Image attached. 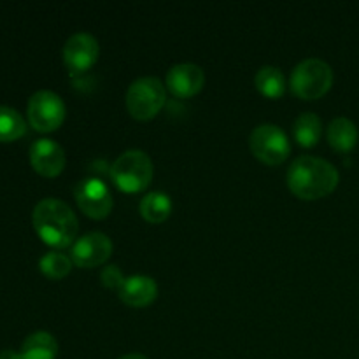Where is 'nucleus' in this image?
Instances as JSON below:
<instances>
[{
	"label": "nucleus",
	"mask_w": 359,
	"mask_h": 359,
	"mask_svg": "<svg viewBox=\"0 0 359 359\" xmlns=\"http://www.w3.org/2000/svg\"><path fill=\"white\" fill-rule=\"evenodd\" d=\"M142 217L149 223H161L172 212V198L163 191H151L142 196L139 203Z\"/></svg>",
	"instance_id": "obj_16"
},
{
	"label": "nucleus",
	"mask_w": 359,
	"mask_h": 359,
	"mask_svg": "<svg viewBox=\"0 0 359 359\" xmlns=\"http://www.w3.org/2000/svg\"><path fill=\"white\" fill-rule=\"evenodd\" d=\"M0 359H21V353L13 349H6L0 353Z\"/></svg>",
	"instance_id": "obj_22"
},
{
	"label": "nucleus",
	"mask_w": 359,
	"mask_h": 359,
	"mask_svg": "<svg viewBox=\"0 0 359 359\" xmlns=\"http://www.w3.org/2000/svg\"><path fill=\"white\" fill-rule=\"evenodd\" d=\"M65 102L51 90H39L28 100V123L37 132H53L65 119Z\"/></svg>",
	"instance_id": "obj_7"
},
{
	"label": "nucleus",
	"mask_w": 359,
	"mask_h": 359,
	"mask_svg": "<svg viewBox=\"0 0 359 359\" xmlns=\"http://www.w3.org/2000/svg\"><path fill=\"white\" fill-rule=\"evenodd\" d=\"M100 46L90 32H76L63 46V62L72 74H81L90 69L98 58Z\"/></svg>",
	"instance_id": "obj_9"
},
{
	"label": "nucleus",
	"mask_w": 359,
	"mask_h": 359,
	"mask_svg": "<svg viewBox=\"0 0 359 359\" xmlns=\"http://www.w3.org/2000/svg\"><path fill=\"white\" fill-rule=\"evenodd\" d=\"M333 84V70L328 62L321 58H305L297 63L291 72L290 86L297 97L305 100L321 98Z\"/></svg>",
	"instance_id": "obj_4"
},
{
	"label": "nucleus",
	"mask_w": 359,
	"mask_h": 359,
	"mask_svg": "<svg viewBox=\"0 0 359 359\" xmlns=\"http://www.w3.org/2000/svg\"><path fill=\"white\" fill-rule=\"evenodd\" d=\"M100 279H102V284H104V286L118 287L119 290V287H121V284L125 283L126 277L123 276V272L119 270L118 265H109L102 270Z\"/></svg>",
	"instance_id": "obj_21"
},
{
	"label": "nucleus",
	"mask_w": 359,
	"mask_h": 359,
	"mask_svg": "<svg viewBox=\"0 0 359 359\" xmlns=\"http://www.w3.org/2000/svg\"><path fill=\"white\" fill-rule=\"evenodd\" d=\"M30 163L37 174L44 177H55L67 163L65 151L56 140L42 137L30 146Z\"/></svg>",
	"instance_id": "obj_11"
},
{
	"label": "nucleus",
	"mask_w": 359,
	"mask_h": 359,
	"mask_svg": "<svg viewBox=\"0 0 359 359\" xmlns=\"http://www.w3.org/2000/svg\"><path fill=\"white\" fill-rule=\"evenodd\" d=\"M255 84L259 93L269 98H279L286 90V77L279 67L263 65L255 76Z\"/></svg>",
	"instance_id": "obj_18"
},
{
	"label": "nucleus",
	"mask_w": 359,
	"mask_h": 359,
	"mask_svg": "<svg viewBox=\"0 0 359 359\" xmlns=\"http://www.w3.org/2000/svg\"><path fill=\"white\" fill-rule=\"evenodd\" d=\"M326 135H328L330 146L335 147L337 151H347L353 149L358 142V126L354 125L353 119L346 118V116H339V118L332 119L326 130Z\"/></svg>",
	"instance_id": "obj_14"
},
{
	"label": "nucleus",
	"mask_w": 359,
	"mask_h": 359,
	"mask_svg": "<svg viewBox=\"0 0 359 359\" xmlns=\"http://www.w3.org/2000/svg\"><path fill=\"white\" fill-rule=\"evenodd\" d=\"M21 359H55L58 354V342L49 332H34L21 346Z\"/></svg>",
	"instance_id": "obj_15"
},
{
	"label": "nucleus",
	"mask_w": 359,
	"mask_h": 359,
	"mask_svg": "<svg viewBox=\"0 0 359 359\" xmlns=\"http://www.w3.org/2000/svg\"><path fill=\"white\" fill-rule=\"evenodd\" d=\"M118 359H147V358L140 353H130V354H125V356H121Z\"/></svg>",
	"instance_id": "obj_23"
},
{
	"label": "nucleus",
	"mask_w": 359,
	"mask_h": 359,
	"mask_svg": "<svg viewBox=\"0 0 359 359\" xmlns=\"http://www.w3.org/2000/svg\"><path fill=\"white\" fill-rule=\"evenodd\" d=\"M249 147L258 160L266 165H279L291 151L286 132L276 123H262L249 135Z\"/></svg>",
	"instance_id": "obj_6"
},
{
	"label": "nucleus",
	"mask_w": 359,
	"mask_h": 359,
	"mask_svg": "<svg viewBox=\"0 0 359 359\" xmlns=\"http://www.w3.org/2000/svg\"><path fill=\"white\" fill-rule=\"evenodd\" d=\"M27 133V121L13 107L0 105V142H13Z\"/></svg>",
	"instance_id": "obj_19"
},
{
	"label": "nucleus",
	"mask_w": 359,
	"mask_h": 359,
	"mask_svg": "<svg viewBox=\"0 0 359 359\" xmlns=\"http://www.w3.org/2000/svg\"><path fill=\"white\" fill-rule=\"evenodd\" d=\"M118 291L119 298L130 307H146L158 297V284L153 277L135 273L126 277Z\"/></svg>",
	"instance_id": "obj_13"
},
{
	"label": "nucleus",
	"mask_w": 359,
	"mask_h": 359,
	"mask_svg": "<svg viewBox=\"0 0 359 359\" xmlns=\"http://www.w3.org/2000/svg\"><path fill=\"white\" fill-rule=\"evenodd\" d=\"M323 133V121L316 112H302L293 123V135L298 144L304 147H312L318 144Z\"/></svg>",
	"instance_id": "obj_17"
},
{
	"label": "nucleus",
	"mask_w": 359,
	"mask_h": 359,
	"mask_svg": "<svg viewBox=\"0 0 359 359\" xmlns=\"http://www.w3.org/2000/svg\"><path fill=\"white\" fill-rule=\"evenodd\" d=\"M32 223L44 244L58 249L72 244L79 230V221L69 203L51 196L35 205Z\"/></svg>",
	"instance_id": "obj_2"
},
{
	"label": "nucleus",
	"mask_w": 359,
	"mask_h": 359,
	"mask_svg": "<svg viewBox=\"0 0 359 359\" xmlns=\"http://www.w3.org/2000/svg\"><path fill=\"white\" fill-rule=\"evenodd\" d=\"M126 109L137 119L154 118L167 102V90L156 76L137 77L126 90Z\"/></svg>",
	"instance_id": "obj_5"
},
{
	"label": "nucleus",
	"mask_w": 359,
	"mask_h": 359,
	"mask_svg": "<svg viewBox=\"0 0 359 359\" xmlns=\"http://www.w3.org/2000/svg\"><path fill=\"white\" fill-rule=\"evenodd\" d=\"M154 165L142 149H126L112 161L111 177L119 189L128 193L142 191L153 179Z\"/></svg>",
	"instance_id": "obj_3"
},
{
	"label": "nucleus",
	"mask_w": 359,
	"mask_h": 359,
	"mask_svg": "<svg viewBox=\"0 0 359 359\" xmlns=\"http://www.w3.org/2000/svg\"><path fill=\"white\" fill-rule=\"evenodd\" d=\"M74 196L84 214L95 219H102L112 209V195L107 184L102 179L86 177L79 181L74 188Z\"/></svg>",
	"instance_id": "obj_8"
},
{
	"label": "nucleus",
	"mask_w": 359,
	"mask_h": 359,
	"mask_svg": "<svg viewBox=\"0 0 359 359\" xmlns=\"http://www.w3.org/2000/svg\"><path fill=\"white\" fill-rule=\"evenodd\" d=\"M205 83V72L200 65L191 62L175 63L168 69L165 84L179 98H188L198 93Z\"/></svg>",
	"instance_id": "obj_12"
},
{
	"label": "nucleus",
	"mask_w": 359,
	"mask_h": 359,
	"mask_svg": "<svg viewBox=\"0 0 359 359\" xmlns=\"http://www.w3.org/2000/svg\"><path fill=\"white\" fill-rule=\"evenodd\" d=\"M72 258L60 251H49L39 259V269L49 279H63L72 270Z\"/></svg>",
	"instance_id": "obj_20"
},
{
	"label": "nucleus",
	"mask_w": 359,
	"mask_h": 359,
	"mask_svg": "<svg viewBox=\"0 0 359 359\" xmlns=\"http://www.w3.org/2000/svg\"><path fill=\"white\" fill-rule=\"evenodd\" d=\"M112 255V241L104 231H88L72 245V262L77 266L91 269L107 262Z\"/></svg>",
	"instance_id": "obj_10"
},
{
	"label": "nucleus",
	"mask_w": 359,
	"mask_h": 359,
	"mask_svg": "<svg viewBox=\"0 0 359 359\" xmlns=\"http://www.w3.org/2000/svg\"><path fill=\"white\" fill-rule=\"evenodd\" d=\"M287 186L304 200H316L330 195L339 186L340 174L332 161L325 158L300 154L287 168Z\"/></svg>",
	"instance_id": "obj_1"
}]
</instances>
